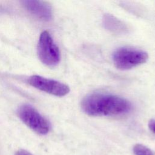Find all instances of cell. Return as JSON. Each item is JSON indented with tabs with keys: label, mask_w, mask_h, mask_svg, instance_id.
Listing matches in <instances>:
<instances>
[{
	"label": "cell",
	"mask_w": 155,
	"mask_h": 155,
	"mask_svg": "<svg viewBox=\"0 0 155 155\" xmlns=\"http://www.w3.org/2000/svg\"><path fill=\"white\" fill-rule=\"evenodd\" d=\"M82 111L91 116H118L129 112L130 102L120 96L104 93L90 94L81 101Z\"/></svg>",
	"instance_id": "cell-1"
},
{
	"label": "cell",
	"mask_w": 155,
	"mask_h": 155,
	"mask_svg": "<svg viewBox=\"0 0 155 155\" xmlns=\"http://www.w3.org/2000/svg\"><path fill=\"white\" fill-rule=\"evenodd\" d=\"M114 66L121 70H127L147 62V52L133 48L121 47L116 50L112 56Z\"/></svg>",
	"instance_id": "cell-2"
},
{
	"label": "cell",
	"mask_w": 155,
	"mask_h": 155,
	"mask_svg": "<svg viewBox=\"0 0 155 155\" xmlns=\"http://www.w3.org/2000/svg\"><path fill=\"white\" fill-rule=\"evenodd\" d=\"M37 50L39 58L44 64L53 67L59 64L61 59L59 48L47 31L41 33Z\"/></svg>",
	"instance_id": "cell-3"
},
{
	"label": "cell",
	"mask_w": 155,
	"mask_h": 155,
	"mask_svg": "<svg viewBox=\"0 0 155 155\" xmlns=\"http://www.w3.org/2000/svg\"><path fill=\"white\" fill-rule=\"evenodd\" d=\"M18 114L21 120L36 133L44 135L49 132L50 125L48 121L30 105H21Z\"/></svg>",
	"instance_id": "cell-4"
},
{
	"label": "cell",
	"mask_w": 155,
	"mask_h": 155,
	"mask_svg": "<svg viewBox=\"0 0 155 155\" xmlns=\"http://www.w3.org/2000/svg\"><path fill=\"white\" fill-rule=\"evenodd\" d=\"M28 82L32 87L56 96H64L70 92V88L67 85L38 75L30 76Z\"/></svg>",
	"instance_id": "cell-5"
},
{
	"label": "cell",
	"mask_w": 155,
	"mask_h": 155,
	"mask_svg": "<svg viewBox=\"0 0 155 155\" xmlns=\"http://www.w3.org/2000/svg\"><path fill=\"white\" fill-rule=\"evenodd\" d=\"M21 2L24 7L37 18L45 21L52 18V8L47 2L36 0H25Z\"/></svg>",
	"instance_id": "cell-6"
},
{
	"label": "cell",
	"mask_w": 155,
	"mask_h": 155,
	"mask_svg": "<svg viewBox=\"0 0 155 155\" xmlns=\"http://www.w3.org/2000/svg\"><path fill=\"white\" fill-rule=\"evenodd\" d=\"M102 22L104 27L112 33L123 34L128 31L127 25L112 15L105 14L102 18Z\"/></svg>",
	"instance_id": "cell-7"
},
{
	"label": "cell",
	"mask_w": 155,
	"mask_h": 155,
	"mask_svg": "<svg viewBox=\"0 0 155 155\" xmlns=\"http://www.w3.org/2000/svg\"><path fill=\"white\" fill-rule=\"evenodd\" d=\"M133 152L136 155H153V152L149 148L139 143L134 146Z\"/></svg>",
	"instance_id": "cell-8"
},
{
	"label": "cell",
	"mask_w": 155,
	"mask_h": 155,
	"mask_svg": "<svg viewBox=\"0 0 155 155\" xmlns=\"http://www.w3.org/2000/svg\"><path fill=\"white\" fill-rule=\"evenodd\" d=\"M148 127L150 130L155 134V120L151 119L148 122Z\"/></svg>",
	"instance_id": "cell-9"
},
{
	"label": "cell",
	"mask_w": 155,
	"mask_h": 155,
	"mask_svg": "<svg viewBox=\"0 0 155 155\" xmlns=\"http://www.w3.org/2000/svg\"><path fill=\"white\" fill-rule=\"evenodd\" d=\"M15 155H32L30 152L27 151V150H19L16 152Z\"/></svg>",
	"instance_id": "cell-10"
}]
</instances>
